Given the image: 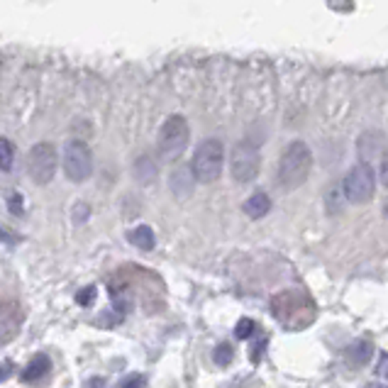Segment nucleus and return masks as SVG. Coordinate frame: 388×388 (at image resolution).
Returning a JSON list of instances; mask_svg holds the SVG:
<instances>
[{"label":"nucleus","mask_w":388,"mask_h":388,"mask_svg":"<svg viewBox=\"0 0 388 388\" xmlns=\"http://www.w3.org/2000/svg\"><path fill=\"white\" fill-rule=\"evenodd\" d=\"M313 169V151L305 142L296 140L283 149L279 162V184L283 191H296L310 176Z\"/></svg>","instance_id":"obj_1"},{"label":"nucleus","mask_w":388,"mask_h":388,"mask_svg":"<svg viewBox=\"0 0 388 388\" xmlns=\"http://www.w3.org/2000/svg\"><path fill=\"white\" fill-rule=\"evenodd\" d=\"M225 162V147L220 140H203L191 159V176L198 184H213L222 173Z\"/></svg>","instance_id":"obj_2"},{"label":"nucleus","mask_w":388,"mask_h":388,"mask_svg":"<svg viewBox=\"0 0 388 388\" xmlns=\"http://www.w3.org/2000/svg\"><path fill=\"white\" fill-rule=\"evenodd\" d=\"M191 140V129L181 115H171L166 122L162 125L157 137V147H159V157L164 162H176L181 154L186 151Z\"/></svg>","instance_id":"obj_3"},{"label":"nucleus","mask_w":388,"mask_h":388,"mask_svg":"<svg viewBox=\"0 0 388 388\" xmlns=\"http://www.w3.org/2000/svg\"><path fill=\"white\" fill-rule=\"evenodd\" d=\"M61 164H64V173L74 184H83L93 173V151L86 142L71 140L64 144V154H61Z\"/></svg>","instance_id":"obj_4"},{"label":"nucleus","mask_w":388,"mask_h":388,"mask_svg":"<svg viewBox=\"0 0 388 388\" xmlns=\"http://www.w3.org/2000/svg\"><path fill=\"white\" fill-rule=\"evenodd\" d=\"M56 166H59V154L56 147L49 142H39L30 149L28 154V173L37 186L49 184L56 176Z\"/></svg>","instance_id":"obj_5"},{"label":"nucleus","mask_w":388,"mask_h":388,"mask_svg":"<svg viewBox=\"0 0 388 388\" xmlns=\"http://www.w3.org/2000/svg\"><path fill=\"white\" fill-rule=\"evenodd\" d=\"M376 193V173L369 164H356L345 176V195L349 203L364 205Z\"/></svg>","instance_id":"obj_6"},{"label":"nucleus","mask_w":388,"mask_h":388,"mask_svg":"<svg viewBox=\"0 0 388 388\" xmlns=\"http://www.w3.org/2000/svg\"><path fill=\"white\" fill-rule=\"evenodd\" d=\"M259 166H261V157H259V149L252 144L249 140H242L235 144L232 149V178L237 181V184H249L254 181L259 173Z\"/></svg>","instance_id":"obj_7"},{"label":"nucleus","mask_w":388,"mask_h":388,"mask_svg":"<svg viewBox=\"0 0 388 388\" xmlns=\"http://www.w3.org/2000/svg\"><path fill=\"white\" fill-rule=\"evenodd\" d=\"M22 325V313L15 303H0V345L10 342Z\"/></svg>","instance_id":"obj_8"},{"label":"nucleus","mask_w":388,"mask_h":388,"mask_svg":"<svg viewBox=\"0 0 388 388\" xmlns=\"http://www.w3.org/2000/svg\"><path fill=\"white\" fill-rule=\"evenodd\" d=\"M49 369H52V361H49L47 354H34L32 359H30V364L25 369H22V381L25 383H34L39 381L42 376H47Z\"/></svg>","instance_id":"obj_9"},{"label":"nucleus","mask_w":388,"mask_h":388,"mask_svg":"<svg viewBox=\"0 0 388 388\" xmlns=\"http://www.w3.org/2000/svg\"><path fill=\"white\" fill-rule=\"evenodd\" d=\"M244 213H247L252 220H259L264 217L266 213H271V198L264 193V191H257L252 198L244 200Z\"/></svg>","instance_id":"obj_10"},{"label":"nucleus","mask_w":388,"mask_h":388,"mask_svg":"<svg viewBox=\"0 0 388 388\" xmlns=\"http://www.w3.org/2000/svg\"><path fill=\"white\" fill-rule=\"evenodd\" d=\"M371 356H374V345H369V342H364V340L349 345L345 352V359L349 367H364Z\"/></svg>","instance_id":"obj_11"},{"label":"nucleus","mask_w":388,"mask_h":388,"mask_svg":"<svg viewBox=\"0 0 388 388\" xmlns=\"http://www.w3.org/2000/svg\"><path fill=\"white\" fill-rule=\"evenodd\" d=\"M127 239H129V244H135V247L142 249V252H151V249H154V244H157L154 230H151V227H147V225H140V227H135V230H129Z\"/></svg>","instance_id":"obj_12"},{"label":"nucleus","mask_w":388,"mask_h":388,"mask_svg":"<svg viewBox=\"0 0 388 388\" xmlns=\"http://www.w3.org/2000/svg\"><path fill=\"white\" fill-rule=\"evenodd\" d=\"M12 164H15V147L10 140H0V169L10 171Z\"/></svg>","instance_id":"obj_13"},{"label":"nucleus","mask_w":388,"mask_h":388,"mask_svg":"<svg viewBox=\"0 0 388 388\" xmlns=\"http://www.w3.org/2000/svg\"><path fill=\"white\" fill-rule=\"evenodd\" d=\"M254 332H257V323L249 318H242L237 323V327H235V337H237V340H249Z\"/></svg>","instance_id":"obj_14"},{"label":"nucleus","mask_w":388,"mask_h":388,"mask_svg":"<svg viewBox=\"0 0 388 388\" xmlns=\"http://www.w3.org/2000/svg\"><path fill=\"white\" fill-rule=\"evenodd\" d=\"M232 356H235V349H232L230 345H220L215 349V361L220 364V367H227V364L232 361Z\"/></svg>","instance_id":"obj_15"},{"label":"nucleus","mask_w":388,"mask_h":388,"mask_svg":"<svg viewBox=\"0 0 388 388\" xmlns=\"http://www.w3.org/2000/svg\"><path fill=\"white\" fill-rule=\"evenodd\" d=\"M147 378L140 376V374H129V376H125L122 381L118 383V388H144Z\"/></svg>","instance_id":"obj_16"},{"label":"nucleus","mask_w":388,"mask_h":388,"mask_svg":"<svg viewBox=\"0 0 388 388\" xmlns=\"http://www.w3.org/2000/svg\"><path fill=\"white\" fill-rule=\"evenodd\" d=\"M93 301H96V286H88L81 293H76V303H81V305H91Z\"/></svg>","instance_id":"obj_17"},{"label":"nucleus","mask_w":388,"mask_h":388,"mask_svg":"<svg viewBox=\"0 0 388 388\" xmlns=\"http://www.w3.org/2000/svg\"><path fill=\"white\" fill-rule=\"evenodd\" d=\"M8 205H10L12 215H22V198H20V193H15V191H12L10 198H8Z\"/></svg>","instance_id":"obj_18"},{"label":"nucleus","mask_w":388,"mask_h":388,"mask_svg":"<svg viewBox=\"0 0 388 388\" xmlns=\"http://www.w3.org/2000/svg\"><path fill=\"white\" fill-rule=\"evenodd\" d=\"M10 369H12L10 361H6V364H0V378H8V376H10Z\"/></svg>","instance_id":"obj_19"},{"label":"nucleus","mask_w":388,"mask_h":388,"mask_svg":"<svg viewBox=\"0 0 388 388\" xmlns=\"http://www.w3.org/2000/svg\"><path fill=\"white\" fill-rule=\"evenodd\" d=\"M105 386V381L103 378H91V381L86 383V388H103Z\"/></svg>","instance_id":"obj_20"},{"label":"nucleus","mask_w":388,"mask_h":388,"mask_svg":"<svg viewBox=\"0 0 388 388\" xmlns=\"http://www.w3.org/2000/svg\"><path fill=\"white\" fill-rule=\"evenodd\" d=\"M378 374H381V376H386V356L381 354V361H378Z\"/></svg>","instance_id":"obj_21"},{"label":"nucleus","mask_w":388,"mask_h":388,"mask_svg":"<svg viewBox=\"0 0 388 388\" xmlns=\"http://www.w3.org/2000/svg\"><path fill=\"white\" fill-rule=\"evenodd\" d=\"M369 388H383V386H369Z\"/></svg>","instance_id":"obj_22"}]
</instances>
